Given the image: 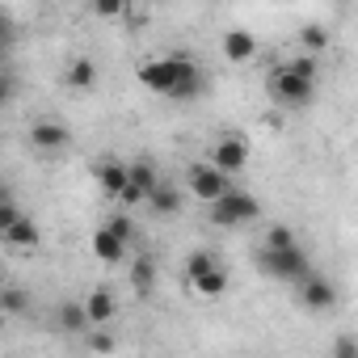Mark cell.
<instances>
[{"instance_id":"5bb4252c","label":"cell","mask_w":358,"mask_h":358,"mask_svg":"<svg viewBox=\"0 0 358 358\" xmlns=\"http://www.w3.org/2000/svg\"><path fill=\"white\" fill-rule=\"evenodd\" d=\"M59 329L68 333V337H76V333H85V329H93V320H89V312H85V299L76 303V299H68V303H59Z\"/></svg>"},{"instance_id":"6da1fadb","label":"cell","mask_w":358,"mask_h":358,"mask_svg":"<svg viewBox=\"0 0 358 358\" xmlns=\"http://www.w3.org/2000/svg\"><path fill=\"white\" fill-rule=\"evenodd\" d=\"M190 68H194V59H190V55H160V59L139 64V85H143L148 93H156V97H164V101H169Z\"/></svg>"},{"instance_id":"277c9868","label":"cell","mask_w":358,"mask_h":358,"mask_svg":"<svg viewBox=\"0 0 358 358\" xmlns=\"http://www.w3.org/2000/svg\"><path fill=\"white\" fill-rule=\"evenodd\" d=\"M186 186H190V194L199 199V203H207V207H215V203H224L236 186H232V177L228 173H220L215 164H190L186 169Z\"/></svg>"},{"instance_id":"ac0fdd59","label":"cell","mask_w":358,"mask_h":358,"mask_svg":"<svg viewBox=\"0 0 358 358\" xmlns=\"http://www.w3.org/2000/svg\"><path fill=\"white\" fill-rule=\"evenodd\" d=\"M152 282H156V262L148 253H139L131 262V287H135V295H152Z\"/></svg>"},{"instance_id":"83f0119b","label":"cell","mask_w":358,"mask_h":358,"mask_svg":"<svg viewBox=\"0 0 358 358\" xmlns=\"http://www.w3.org/2000/svg\"><path fill=\"white\" fill-rule=\"evenodd\" d=\"M93 17H122V5H93Z\"/></svg>"},{"instance_id":"4fadbf2b","label":"cell","mask_w":358,"mask_h":358,"mask_svg":"<svg viewBox=\"0 0 358 358\" xmlns=\"http://www.w3.org/2000/svg\"><path fill=\"white\" fill-rule=\"evenodd\" d=\"M253 55H257V38H253L249 30H228V34H224V59L249 64Z\"/></svg>"},{"instance_id":"484cf974","label":"cell","mask_w":358,"mask_h":358,"mask_svg":"<svg viewBox=\"0 0 358 358\" xmlns=\"http://www.w3.org/2000/svg\"><path fill=\"white\" fill-rule=\"evenodd\" d=\"M106 228H110V232H114V236H118L122 245H131V241H135V224H131L127 215H114V220H110Z\"/></svg>"},{"instance_id":"8992f818","label":"cell","mask_w":358,"mask_h":358,"mask_svg":"<svg viewBox=\"0 0 358 358\" xmlns=\"http://www.w3.org/2000/svg\"><path fill=\"white\" fill-rule=\"evenodd\" d=\"M211 164L220 169V173H241L245 164H249V143L241 139V135H220L215 139V148H211Z\"/></svg>"},{"instance_id":"3957f363","label":"cell","mask_w":358,"mask_h":358,"mask_svg":"<svg viewBox=\"0 0 358 358\" xmlns=\"http://www.w3.org/2000/svg\"><path fill=\"white\" fill-rule=\"evenodd\" d=\"M312 97H316V80H312V76L295 72L291 64H278V68L270 72V101H274V106H282V110H303V106H312Z\"/></svg>"},{"instance_id":"7c38bea8","label":"cell","mask_w":358,"mask_h":358,"mask_svg":"<svg viewBox=\"0 0 358 358\" xmlns=\"http://www.w3.org/2000/svg\"><path fill=\"white\" fill-rule=\"evenodd\" d=\"M97 76H101V68H97L89 55H80V59H72V64H68V72H64V85H68L72 93H89V89L97 85Z\"/></svg>"},{"instance_id":"cb8c5ba5","label":"cell","mask_w":358,"mask_h":358,"mask_svg":"<svg viewBox=\"0 0 358 358\" xmlns=\"http://www.w3.org/2000/svg\"><path fill=\"white\" fill-rule=\"evenodd\" d=\"M329 358H358V337H354V333H341V337H333V345H329Z\"/></svg>"},{"instance_id":"2e32d148","label":"cell","mask_w":358,"mask_h":358,"mask_svg":"<svg viewBox=\"0 0 358 358\" xmlns=\"http://www.w3.org/2000/svg\"><path fill=\"white\" fill-rule=\"evenodd\" d=\"M38 241H43V232H38V224L26 220V215L5 232V245H9V249H38Z\"/></svg>"},{"instance_id":"9a60e30c","label":"cell","mask_w":358,"mask_h":358,"mask_svg":"<svg viewBox=\"0 0 358 358\" xmlns=\"http://www.w3.org/2000/svg\"><path fill=\"white\" fill-rule=\"evenodd\" d=\"M131 186H135L143 199H152V194L160 190V173H156L152 160H131Z\"/></svg>"},{"instance_id":"7402d4cb","label":"cell","mask_w":358,"mask_h":358,"mask_svg":"<svg viewBox=\"0 0 358 358\" xmlns=\"http://www.w3.org/2000/svg\"><path fill=\"white\" fill-rule=\"evenodd\" d=\"M0 308H5L9 316H22V312L30 308V295H26L22 287H5V291H0Z\"/></svg>"},{"instance_id":"d6986e66","label":"cell","mask_w":358,"mask_h":358,"mask_svg":"<svg viewBox=\"0 0 358 358\" xmlns=\"http://www.w3.org/2000/svg\"><path fill=\"white\" fill-rule=\"evenodd\" d=\"M295 38H299V51H303V55H320V51L329 47V30H324L320 22H308Z\"/></svg>"},{"instance_id":"603a6c76","label":"cell","mask_w":358,"mask_h":358,"mask_svg":"<svg viewBox=\"0 0 358 358\" xmlns=\"http://www.w3.org/2000/svg\"><path fill=\"white\" fill-rule=\"evenodd\" d=\"M262 249H295V232H291L287 224H270V232H266Z\"/></svg>"},{"instance_id":"5b68a950","label":"cell","mask_w":358,"mask_h":358,"mask_svg":"<svg viewBox=\"0 0 358 358\" xmlns=\"http://www.w3.org/2000/svg\"><path fill=\"white\" fill-rule=\"evenodd\" d=\"M257 215H262V203H257L249 190H232L224 203L211 207V224H215V228H245V224H253Z\"/></svg>"},{"instance_id":"44dd1931","label":"cell","mask_w":358,"mask_h":358,"mask_svg":"<svg viewBox=\"0 0 358 358\" xmlns=\"http://www.w3.org/2000/svg\"><path fill=\"white\" fill-rule=\"evenodd\" d=\"M211 270H220V262H215L211 249H194V253L186 257V282H194V278H203V274H211Z\"/></svg>"},{"instance_id":"e0dca14e","label":"cell","mask_w":358,"mask_h":358,"mask_svg":"<svg viewBox=\"0 0 358 358\" xmlns=\"http://www.w3.org/2000/svg\"><path fill=\"white\" fill-rule=\"evenodd\" d=\"M148 207H152L156 215H177V211L186 207V194L177 190V186H164V182H160V190L148 199Z\"/></svg>"},{"instance_id":"ffe728a7","label":"cell","mask_w":358,"mask_h":358,"mask_svg":"<svg viewBox=\"0 0 358 358\" xmlns=\"http://www.w3.org/2000/svg\"><path fill=\"white\" fill-rule=\"evenodd\" d=\"M190 287H194V291H199L203 299H220V295L228 291V270L220 266V270H211V274H203V278H194Z\"/></svg>"},{"instance_id":"8fae6325","label":"cell","mask_w":358,"mask_h":358,"mask_svg":"<svg viewBox=\"0 0 358 358\" xmlns=\"http://www.w3.org/2000/svg\"><path fill=\"white\" fill-rule=\"evenodd\" d=\"M85 312H89V320H93V329H106V324L114 320V312H118V303H114V291H106V287H93V291L85 295Z\"/></svg>"},{"instance_id":"ba28073f","label":"cell","mask_w":358,"mask_h":358,"mask_svg":"<svg viewBox=\"0 0 358 358\" xmlns=\"http://www.w3.org/2000/svg\"><path fill=\"white\" fill-rule=\"evenodd\" d=\"M295 295H299V308H303V312H316V316H320V312H329V308L337 303L333 282H324L320 274H312L308 282H299V287H295Z\"/></svg>"},{"instance_id":"52a82bcc","label":"cell","mask_w":358,"mask_h":358,"mask_svg":"<svg viewBox=\"0 0 358 358\" xmlns=\"http://www.w3.org/2000/svg\"><path fill=\"white\" fill-rule=\"evenodd\" d=\"M68 143H72V131H68L64 122H55V118H43V122L30 127V148H34V152L55 156V152H64Z\"/></svg>"},{"instance_id":"d4e9b609","label":"cell","mask_w":358,"mask_h":358,"mask_svg":"<svg viewBox=\"0 0 358 358\" xmlns=\"http://www.w3.org/2000/svg\"><path fill=\"white\" fill-rule=\"evenodd\" d=\"M22 220V211H17V203H13V194H5V199H0V236H5L13 224Z\"/></svg>"},{"instance_id":"30bf717a","label":"cell","mask_w":358,"mask_h":358,"mask_svg":"<svg viewBox=\"0 0 358 358\" xmlns=\"http://www.w3.org/2000/svg\"><path fill=\"white\" fill-rule=\"evenodd\" d=\"M89 249H93V257H97V262H106V266H118V262H127V245H122V241H118V236H114L106 224L93 232Z\"/></svg>"},{"instance_id":"7a4b0ae2","label":"cell","mask_w":358,"mask_h":358,"mask_svg":"<svg viewBox=\"0 0 358 358\" xmlns=\"http://www.w3.org/2000/svg\"><path fill=\"white\" fill-rule=\"evenodd\" d=\"M257 266H262L266 278L291 282V287H299V282L312 278V257H308L299 245H295V249H257Z\"/></svg>"},{"instance_id":"4316f807","label":"cell","mask_w":358,"mask_h":358,"mask_svg":"<svg viewBox=\"0 0 358 358\" xmlns=\"http://www.w3.org/2000/svg\"><path fill=\"white\" fill-rule=\"evenodd\" d=\"M89 350H93V354H110V350H114V337H110L106 329H93V337H89Z\"/></svg>"},{"instance_id":"9c48e42d","label":"cell","mask_w":358,"mask_h":358,"mask_svg":"<svg viewBox=\"0 0 358 358\" xmlns=\"http://www.w3.org/2000/svg\"><path fill=\"white\" fill-rule=\"evenodd\" d=\"M127 182H131V164H122V160H114V156H106V160L97 164V186H101L114 203L122 199Z\"/></svg>"}]
</instances>
